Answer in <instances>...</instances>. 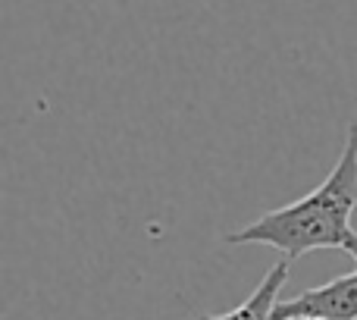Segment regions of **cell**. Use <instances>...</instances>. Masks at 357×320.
I'll list each match as a JSON object with an SVG mask.
<instances>
[{"label": "cell", "mask_w": 357, "mask_h": 320, "mask_svg": "<svg viewBox=\"0 0 357 320\" xmlns=\"http://www.w3.org/2000/svg\"><path fill=\"white\" fill-rule=\"evenodd\" d=\"M345 252H348V254H351V258L357 261V233H351V239L345 242Z\"/></svg>", "instance_id": "4"}, {"label": "cell", "mask_w": 357, "mask_h": 320, "mask_svg": "<svg viewBox=\"0 0 357 320\" xmlns=\"http://www.w3.org/2000/svg\"><path fill=\"white\" fill-rule=\"evenodd\" d=\"M357 208V119L333 173L304 198L264 214L238 233H229V245H270L285 258H301L320 248H345L351 239V214Z\"/></svg>", "instance_id": "1"}, {"label": "cell", "mask_w": 357, "mask_h": 320, "mask_svg": "<svg viewBox=\"0 0 357 320\" xmlns=\"http://www.w3.org/2000/svg\"><path fill=\"white\" fill-rule=\"evenodd\" d=\"M289 264H291V258L270 267L257 289H254L238 308L229 311V314H201L195 320H276L273 314H276V305H279V289H282L285 279H289Z\"/></svg>", "instance_id": "3"}, {"label": "cell", "mask_w": 357, "mask_h": 320, "mask_svg": "<svg viewBox=\"0 0 357 320\" xmlns=\"http://www.w3.org/2000/svg\"><path fill=\"white\" fill-rule=\"evenodd\" d=\"M289 320H335V317H289Z\"/></svg>", "instance_id": "5"}, {"label": "cell", "mask_w": 357, "mask_h": 320, "mask_svg": "<svg viewBox=\"0 0 357 320\" xmlns=\"http://www.w3.org/2000/svg\"><path fill=\"white\" fill-rule=\"evenodd\" d=\"M276 320L289 317H335V320H357V270L333 279L326 286L307 289L289 302L276 305Z\"/></svg>", "instance_id": "2"}]
</instances>
